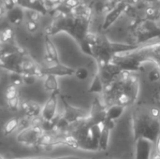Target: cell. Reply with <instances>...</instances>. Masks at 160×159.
Masks as SVG:
<instances>
[{"instance_id":"cell-1","label":"cell","mask_w":160,"mask_h":159,"mask_svg":"<svg viewBox=\"0 0 160 159\" xmlns=\"http://www.w3.org/2000/svg\"><path fill=\"white\" fill-rule=\"evenodd\" d=\"M40 123H33L26 128L22 129L17 136L18 142L24 145H37L40 137L44 134Z\"/></svg>"},{"instance_id":"cell-2","label":"cell","mask_w":160,"mask_h":159,"mask_svg":"<svg viewBox=\"0 0 160 159\" xmlns=\"http://www.w3.org/2000/svg\"><path fill=\"white\" fill-rule=\"evenodd\" d=\"M58 92H53L51 94L45 104L41 108V119L44 122H52L56 117L57 112V104H58Z\"/></svg>"},{"instance_id":"cell-3","label":"cell","mask_w":160,"mask_h":159,"mask_svg":"<svg viewBox=\"0 0 160 159\" xmlns=\"http://www.w3.org/2000/svg\"><path fill=\"white\" fill-rule=\"evenodd\" d=\"M62 101H63V104H64V108H65V112L64 113L62 114V117L64 118V120L69 125H73L79 121H82L85 118H87L85 112L81 110V109H77V108H74L72 107L71 105H69L68 103V101L65 99L64 97H61Z\"/></svg>"},{"instance_id":"cell-4","label":"cell","mask_w":160,"mask_h":159,"mask_svg":"<svg viewBox=\"0 0 160 159\" xmlns=\"http://www.w3.org/2000/svg\"><path fill=\"white\" fill-rule=\"evenodd\" d=\"M154 142L140 137L136 142L135 147V159H152Z\"/></svg>"},{"instance_id":"cell-5","label":"cell","mask_w":160,"mask_h":159,"mask_svg":"<svg viewBox=\"0 0 160 159\" xmlns=\"http://www.w3.org/2000/svg\"><path fill=\"white\" fill-rule=\"evenodd\" d=\"M75 73V69L68 67L62 64H55L51 65L45 67H40V76H47L52 75L55 77L58 76H72Z\"/></svg>"},{"instance_id":"cell-6","label":"cell","mask_w":160,"mask_h":159,"mask_svg":"<svg viewBox=\"0 0 160 159\" xmlns=\"http://www.w3.org/2000/svg\"><path fill=\"white\" fill-rule=\"evenodd\" d=\"M148 122L143 126L142 128V138H145L152 142H157L158 139L159 138L160 124L157 119H149Z\"/></svg>"},{"instance_id":"cell-7","label":"cell","mask_w":160,"mask_h":159,"mask_svg":"<svg viewBox=\"0 0 160 159\" xmlns=\"http://www.w3.org/2000/svg\"><path fill=\"white\" fill-rule=\"evenodd\" d=\"M20 108L26 118L36 119L41 114V106L34 101H22Z\"/></svg>"},{"instance_id":"cell-8","label":"cell","mask_w":160,"mask_h":159,"mask_svg":"<svg viewBox=\"0 0 160 159\" xmlns=\"http://www.w3.org/2000/svg\"><path fill=\"white\" fill-rule=\"evenodd\" d=\"M44 45H45V53H46V60L51 63L52 65L59 64V56L57 49L52 42V40L50 38V36H45L44 39Z\"/></svg>"},{"instance_id":"cell-9","label":"cell","mask_w":160,"mask_h":159,"mask_svg":"<svg viewBox=\"0 0 160 159\" xmlns=\"http://www.w3.org/2000/svg\"><path fill=\"white\" fill-rule=\"evenodd\" d=\"M113 122L108 121L106 120V127L104 128V130L101 132L98 141V151H106L109 147V140H110V135H111V131L112 129V124Z\"/></svg>"},{"instance_id":"cell-10","label":"cell","mask_w":160,"mask_h":159,"mask_svg":"<svg viewBox=\"0 0 160 159\" xmlns=\"http://www.w3.org/2000/svg\"><path fill=\"white\" fill-rule=\"evenodd\" d=\"M126 8V5L121 3L120 5H118L116 7H114L105 18L104 21V24H103V29H107L109 28L121 15V13L125 10Z\"/></svg>"},{"instance_id":"cell-11","label":"cell","mask_w":160,"mask_h":159,"mask_svg":"<svg viewBox=\"0 0 160 159\" xmlns=\"http://www.w3.org/2000/svg\"><path fill=\"white\" fill-rule=\"evenodd\" d=\"M125 107L119 104H113L106 110V120L114 122L118 120L124 113Z\"/></svg>"},{"instance_id":"cell-12","label":"cell","mask_w":160,"mask_h":159,"mask_svg":"<svg viewBox=\"0 0 160 159\" xmlns=\"http://www.w3.org/2000/svg\"><path fill=\"white\" fill-rule=\"evenodd\" d=\"M43 87L46 91L49 92H58L59 91V84L57 81V77L52 76V75H47L45 76L44 82H43Z\"/></svg>"},{"instance_id":"cell-13","label":"cell","mask_w":160,"mask_h":159,"mask_svg":"<svg viewBox=\"0 0 160 159\" xmlns=\"http://www.w3.org/2000/svg\"><path fill=\"white\" fill-rule=\"evenodd\" d=\"M89 93H96V94H101L104 91V83L99 74H96L89 88Z\"/></svg>"},{"instance_id":"cell-14","label":"cell","mask_w":160,"mask_h":159,"mask_svg":"<svg viewBox=\"0 0 160 159\" xmlns=\"http://www.w3.org/2000/svg\"><path fill=\"white\" fill-rule=\"evenodd\" d=\"M20 124H21V120L19 118H17V117L11 118L4 126V128H3L4 134L6 136H8L10 134H12L20 127Z\"/></svg>"},{"instance_id":"cell-15","label":"cell","mask_w":160,"mask_h":159,"mask_svg":"<svg viewBox=\"0 0 160 159\" xmlns=\"http://www.w3.org/2000/svg\"><path fill=\"white\" fill-rule=\"evenodd\" d=\"M23 14H24V19L30 20L38 23H39L41 20V13L38 10L34 9V8H24Z\"/></svg>"},{"instance_id":"cell-16","label":"cell","mask_w":160,"mask_h":159,"mask_svg":"<svg viewBox=\"0 0 160 159\" xmlns=\"http://www.w3.org/2000/svg\"><path fill=\"white\" fill-rule=\"evenodd\" d=\"M9 82H10V85H13L15 87H19L22 84H23L22 82V75L20 72H10L9 75Z\"/></svg>"},{"instance_id":"cell-17","label":"cell","mask_w":160,"mask_h":159,"mask_svg":"<svg viewBox=\"0 0 160 159\" xmlns=\"http://www.w3.org/2000/svg\"><path fill=\"white\" fill-rule=\"evenodd\" d=\"M23 25H24L26 31L28 33H30V34H36L38 31V28H39V23L32 22V21L27 20V19L23 20Z\"/></svg>"},{"instance_id":"cell-18","label":"cell","mask_w":160,"mask_h":159,"mask_svg":"<svg viewBox=\"0 0 160 159\" xmlns=\"http://www.w3.org/2000/svg\"><path fill=\"white\" fill-rule=\"evenodd\" d=\"M74 76L80 81H84L89 77V71L85 67H79V68L75 69Z\"/></svg>"},{"instance_id":"cell-19","label":"cell","mask_w":160,"mask_h":159,"mask_svg":"<svg viewBox=\"0 0 160 159\" xmlns=\"http://www.w3.org/2000/svg\"><path fill=\"white\" fill-rule=\"evenodd\" d=\"M7 103H8V107L9 110H11L12 112H17L20 109V105H21L19 96L18 97H15L13 98L8 99L7 100Z\"/></svg>"},{"instance_id":"cell-20","label":"cell","mask_w":160,"mask_h":159,"mask_svg":"<svg viewBox=\"0 0 160 159\" xmlns=\"http://www.w3.org/2000/svg\"><path fill=\"white\" fill-rule=\"evenodd\" d=\"M22 75V82L23 84L26 85H33L34 83H36L37 80H38V76L34 75V74H30V73H23Z\"/></svg>"},{"instance_id":"cell-21","label":"cell","mask_w":160,"mask_h":159,"mask_svg":"<svg viewBox=\"0 0 160 159\" xmlns=\"http://www.w3.org/2000/svg\"><path fill=\"white\" fill-rule=\"evenodd\" d=\"M130 101H131V97L127 93H121L117 97V104L124 107L128 106L130 103Z\"/></svg>"},{"instance_id":"cell-22","label":"cell","mask_w":160,"mask_h":159,"mask_svg":"<svg viewBox=\"0 0 160 159\" xmlns=\"http://www.w3.org/2000/svg\"><path fill=\"white\" fill-rule=\"evenodd\" d=\"M19 96V93H18V88L13 86V85H9L7 90H6V98L7 100L8 99H10V98H13L15 97H18Z\"/></svg>"},{"instance_id":"cell-23","label":"cell","mask_w":160,"mask_h":159,"mask_svg":"<svg viewBox=\"0 0 160 159\" xmlns=\"http://www.w3.org/2000/svg\"><path fill=\"white\" fill-rule=\"evenodd\" d=\"M1 38L4 42H9L13 38V31L10 28H6L1 33Z\"/></svg>"},{"instance_id":"cell-24","label":"cell","mask_w":160,"mask_h":159,"mask_svg":"<svg viewBox=\"0 0 160 159\" xmlns=\"http://www.w3.org/2000/svg\"><path fill=\"white\" fill-rule=\"evenodd\" d=\"M148 80L151 82H157L160 80V71L158 69H153L148 73Z\"/></svg>"},{"instance_id":"cell-25","label":"cell","mask_w":160,"mask_h":159,"mask_svg":"<svg viewBox=\"0 0 160 159\" xmlns=\"http://www.w3.org/2000/svg\"><path fill=\"white\" fill-rule=\"evenodd\" d=\"M85 157H76V156H67V157H32V158L22 159H84Z\"/></svg>"},{"instance_id":"cell-26","label":"cell","mask_w":160,"mask_h":159,"mask_svg":"<svg viewBox=\"0 0 160 159\" xmlns=\"http://www.w3.org/2000/svg\"><path fill=\"white\" fill-rule=\"evenodd\" d=\"M150 115L153 119H157L158 120L160 117V110L158 107H153L150 109Z\"/></svg>"},{"instance_id":"cell-27","label":"cell","mask_w":160,"mask_h":159,"mask_svg":"<svg viewBox=\"0 0 160 159\" xmlns=\"http://www.w3.org/2000/svg\"><path fill=\"white\" fill-rule=\"evenodd\" d=\"M66 4H67V6H68L70 7H74L78 5V0H67Z\"/></svg>"},{"instance_id":"cell-28","label":"cell","mask_w":160,"mask_h":159,"mask_svg":"<svg viewBox=\"0 0 160 159\" xmlns=\"http://www.w3.org/2000/svg\"><path fill=\"white\" fill-rule=\"evenodd\" d=\"M156 145H157V147H156V150H157V153L160 155V137L158 139V141H157V142H156Z\"/></svg>"},{"instance_id":"cell-29","label":"cell","mask_w":160,"mask_h":159,"mask_svg":"<svg viewBox=\"0 0 160 159\" xmlns=\"http://www.w3.org/2000/svg\"><path fill=\"white\" fill-rule=\"evenodd\" d=\"M3 8V2H2V0H0V9H2Z\"/></svg>"},{"instance_id":"cell-30","label":"cell","mask_w":160,"mask_h":159,"mask_svg":"<svg viewBox=\"0 0 160 159\" xmlns=\"http://www.w3.org/2000/svg\"><path fill=\"white\" fill-rule=\"evenodd\" d=\"M84 159H95V158H86V157H85V158Z\"/></svg>"},{"instance_id":"cell-31","label":"cell","mask_w":160,"mask_h":159,"mask_svg":"<svg viewBox=\"0 0 160 159\" xmlns=\"http://www.w3.org/2000/svg\"><path fill=\"white\" fill-rule=\"evenodd\" d=\"M159 104H160V98H159Z\"/></svg>"},{"instance_id":"cell-32","label":"cell","mask_w":160,"mask_h":159,"mask_svg":"<svg viewBox=\"0 0 160 159\" xmlns=\"http://www.w3.org/2000/svg\"><path fill=\"white\" fill-rule=\"evenodd\" d=\"M104 159H110V158H104Z\"/></svg>"}]
</instances>
